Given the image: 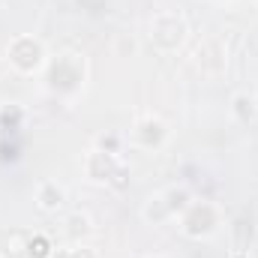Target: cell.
Masks as SVG:
<instances>
[{"mask_svg":"<svg viewBox=\"0 0 258 258\" xmlns=\"http://www.w3.org/2000/svg\"><path fill=\"white\" fill-rule=\"evenodd\" d=\"M186 33H189L186 21L180 15H174V12H159L153 18V24H150V42L159 51H177L183 45Z\"/></svg>","mask_w":258,"mask_h":258,"instance_id":"cell-1","label":"cell"},{"mask_svg":"<svg viewBox=\"0 0 258 258\" xmlns=\"http://www.w3.org/2000/svg\"><path fill=\"white\" fill-rule=\"evenodd\" d=\"M9 60H12L15 69H21V72L39 69L42 60H45L42 42H36L33 36H18V39H12V45H9Z\"/></svg>","mask_w":258,"mask_h":258,"instance_id":"cell-2","label":"cell"},{"mask_svg":"<svg viewBox=\"0 0 258 258\" xmlns=\"http://www.w3.org/2000/svg\"><path fill=\"white\" fill-rule=\"evenodd\" d=\"M183 231L189 237H207V234H213L216 231V210L207 201L189 204L183 210Z\"/></svg>","mask_w":258,"mask_h":258,"instance_id":"cell-3","label":"cell"},{"mask_svg":"<svg viewBox=\"0 0 258 258\" xmlns=\"http://www.w3.org/2000/svg\"><path fill=\"white\" fill-rule=\"evenodd\" d=\"M87 174H90V180H105V183H111V177L117 174V168H120V162L114 159V153H105V150H90L87 153Z\"/></svg>","mask_w":258,"mask_h":258,"instance_id":"cell-4","label":"cell"},{"mask_svg":"<svg viewBox=\"0 0 258 258\" xmlns=\"http://www.w3.org/2000/svg\"><path fill=\"white\" fill-rule=\"evenodd\" d=\"M135 141H138V144H144V147L162 144V141H165V126H162L159 120L147 117V120H141V123L135 126Z\"/></svg>","mask_w":258,"mask_h":258,"instance_id":"cell-5","label":"cell"},{"mask_svg":"<svg viewBox=\"0 0 258 258\" xmlns=\"http://www.w3.org/2000/svg\"><path fill=\"white\" fill-rule=\"evenodd\" d=\"M198 63L204 66L207 72H219V69L225 66V54H222V48H219L216 39H210V42L198 51Z\"/></svg>","mask_w":258,"mask_h":258,"instance_id":"cell-6","label":"cell"},{"mask_svg":"<svg viewBox=\"0 0 258 258\" xmlns=\"http://www.w3.org/2000/svg\"><path fill=\"white\" fill-rule=\"evenodd\" d=\"M231 111H234V117H237L240 123H249V120L258 117V99L246 96V93H237V96L231 99Z\"/></svg>","mask_w":258,"mask_h":258,"instance_id":"cell-7","label":"cell"},{"mask_svg":"<svg viewBox=\"0 0 258 258\" xmlns=\"http://www.w3.org/2000/svg\"><path fill=\"white\" fill-rule=\"evenodd\" d=\"M63 189L57 186V183H42L39 186V192H36V201H39V207L42 210H57L60 204H63Z\"/></svg>","mask_w":258,"mask_h":258,"instance_id":"cell-8","label":"cell"},{"mask_svg":"<svg viewBox=\"0 0 258 258\" xmlns=\"http://www.w3.org/2000/svg\"><path fill=\"white\" fill-rule=\"evenodd\" d=\"M144 216H147L150 222H162V219H168V216H171V210H168L165 198H162V195H156V198H150V204H147Z\"/></svg>","mask_w":258,"mask_h":258,"instance_id":"cell-9","label":"cell"},{"mask_svg":"<svg viewBox=\"0 0 258 258\" xmlns=\"http://www.w3.org/2000/svg\"><path fill=\"white\" fill-rule=\"evenodd\" d=\"M162 198H165L171 216H174L177 210H186V207H189V192H186V189H168V192H162Z\"/></svg>","mask_w":258,"mask_h":258,"instance_id":"cell-10","label":"cell"},{"mask_svg":"<svg viewBox=\"0 0 258 258\" xmlns=\"http://www.w3.org/2000/svg\"><path fill=\"white\" fill-rule=\"evenodd\" d=\"M27 252H30V258H51V246H48V240L45 237H33L30 243H27Z\"/></svg>","mask_w":258,"mask_h":258,"instance_id":"cell-11","label":"cell"},{"mask_svg":"<svg viewBox=\"0 0 258 258\" xmlns=\"http://www.w3.org/2000/svg\"><path fill=\"white\" fill-rule=\"evenodd\" d=\"M66 225H69V231H72V234H78V231H81V234H87V231H90V219H87V216H78V213H75V216H69V219H66Z\"/></svg>","mask_w":258,"mask_h":258,"instance_id":"cell-12","label":"cell"},{"mask_svg":"<svg viewBox=\"0 0 258 258\" xmlns=\"http://www.w3.org/2000/svg\"><path fill=\"white\" fill-rule=\"evenodd\" d=\"M18 120H21V111H18V108H3V111H0V123H3V126L18 123Z\"/></svg>","mask_w":258,"mask_h":258,"instance_id":"cell-13","label":"cell"},{"mask_svg":"<svg viewBox=\"0 0 258 258\" xmlns=\"http://www.w3.org/2000/svg\"><path fill=\"white\" fill-rule=\"evenodd\" d=\"M231 258H249V255H246V252H234Z\"/></svg>","mask_w":258,"mask_h":258,"instance_id":"cell-14","label":"cell"}]
</instances>
